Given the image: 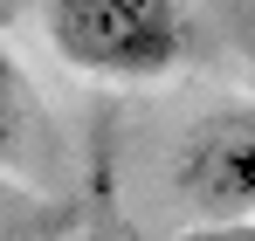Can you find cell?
Returning a JSON list of instances; mask_svg holds the SVG:
<instances>
[{
	"mask_svg": "<svg viewBox=\"0 0 255 241\" xmlns=\"http://www.w3.org/2000/svg\"><path fill=\"white\" fill-rule=\"evenodd\" d=\"M42 28L69 69L104 83H152L193 41L179 0H42Z\"/></svg>",
	"mask_w": 255,
	"mask_h": 241,
	"instance_id": "1",
	"label": "cell"
},
{
	"mask_svg": "<svg viewBox=\"0 0 255 241\" xmlns=\"http://www.w3.org/2000/svg\"><path fill=\"white\" fill-rule=\"evenodd\" d=\"M172 186L207 221H255V104L193 124L172 159Z\"/></svg>",
	"mask_w": 255,
	"mask_h": 241,
	"instance_id": "2",
	"label": "cell"
},
{
	"mask_svg": "<svg viewBox=\"0 0 255 241\" xmlns=\"http://www.w3.org/2000/svg\"><path fill=\"white\" fill-rule=\"evenodd\" d=\"M14 118H21V76H14V55L0 41V145L14 138Z\"/></svg>",
	"mask_w": 255,
	"mask_h": 241,
	"instance_id": "3",
	"label": "cell"
},
{
	"mask_svg": "<svg viewBox=\"0 0 255 241\" xmlns=\"http://www.w3.org/2000/svg\"><path fill=\"white\" fill-rule=\"evenodd\" d=\"M179 241H255V221H207V228H193Z\"/></svg>",
	"mask_w": 255,
	"mask_h": 241,
	"instance_id": "4",
	"label": "cell"
}]
</instances>
